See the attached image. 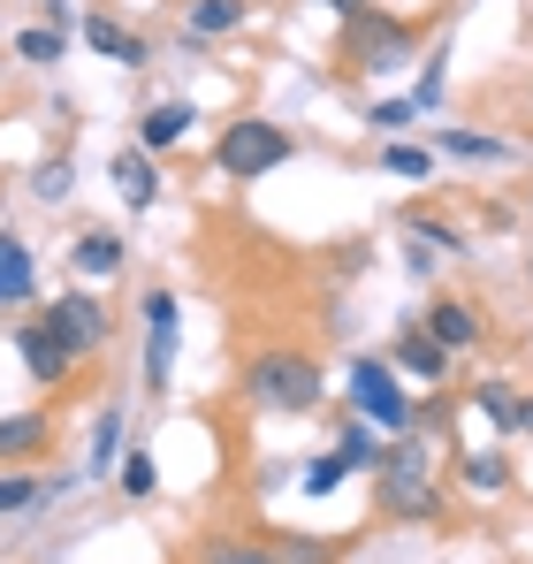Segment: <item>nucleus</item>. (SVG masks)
Wrapping results in <instances>:
<instances>
[{
    "label": "nucleus",
    "instance_id": "obj_1",
    "mask_svg": "<svg viewBox=\"0 0 533 564\" xmlns=\"http://www.w3.org/2000/svg\"><path fill=\"white\" fill-rule=\"evenodd\" d=\"M373 511L396 519V527L443 519V473H435V443H427L420 427H404V435L381 451V466H373Z\"/></svg>",
    "mask_w": 533,
    "mask_h": 564
},
{
    "label": "nucleus",
    "instance_id": "obj_2",
    "mask_svg": "<svg viewBox=\"0 0 533 564\" xmlns=\"http://www.w3.org/2000/svg\"><path fill=\"white\" fill-rule=\"evenodd\" d=\"M244 404H260V412H313L320 397H328V375H320V359L313 351H297V344H266L244 359Z\"/></svg>",
    "mask_w": 533,
    "mask_h": 564
},
{
    "label": "nucleus",
    "instance_id": "obj_3",
    "mask_svg": "<svg viewBox=\"0 0 533 564\" xmlns=\"http://www.w3.org/2000/svg\"><path fill=\"white\" fill-rule=\"evenodd\" d=\"M282 161H297V138H290L282 122H266V115H244V122H229V130L214 138V169H221L229 184H260Z\"/></svg>",
    "mask_w": 533,
    "mask_h": 564
},
{
    "label": "nucleus",
    "instance_id": "obj_4",
    "mask_svg": "<svg viewBox=\"0 0 533 564\" xmlns=\"http://www.w3.org/2000/svg\"><path fill=\"white\" fill-rule=\"evenodd\" d=\"M344 389H351V412H358V420L396 427V435L412 427V397H404V375H396V359H389V351H366V359H351Z\"/></svg>",
    "mask_w": 533,
    "mask_h": 564
},
{
    "label": "nucleus",
    "instance_id": "obj_5",
    "mask_svg": "<svg viewBox=\"0 0 533 564\" xmlns=\"http://www.w3.org/2000/svg\"><path fill=\"white\" fill-rule=\"evenodd\" d=\"M412 46H420V23H404V15H381V8H366V15H351L344 23V62H358V69H404L412 62Z\"/></svg>",
    "mask_w": 533,
    "mask_h": 564
},
{
    "label": "nucleus",
    "instance_id": "obj_6",
    "mask_svg": "<svg viewBox=\"0 0 533 564\" xmlns=\"http://www.w3.org/2000/svg\"><path fill=\"white\" fill-rule=\"evenodd\" d=\"M39 321L77 351V359H91V351H107V336H115V313L91 297V290H62L54 305H39Z\"/></svg>",
    "mask_w": 533,
    "mask_h": 564
},
{
    "label": "nucleus",
    "instance_id": "obj_7",
    "mask_svg": "<svg viewBox=\"0 0 533 564\" xmlns=\"http://www.w3.org/2000/svg\"><path fill=\"white\" fill-rule=\"evenodd\" d=\"M138 313H145V389L161 397L168 381H176V336H183V297L176 290H145L138 297Z\"/></svg>",
    "mask_w": 533,
    "mask_h": 564
},
{
    "label": "nucleus",
    "instance_id": "obj_8",
    "mask_svg": "<svg viewBox=\"0 0 533 564\" xmlns=\"http://www.w3.org/2000/svg\"><path fill=\"white\" fill-rule=\"evenodd\" d=\"M15 359H23V375L39 381V389H62V381L77 375V351L31 313V321H15Z\"/></svg>",
    "mask_w": 533,
    "mask_h": 564
},
{
    "label": "nucleus",
    "instance_id": "obj_9",
    "mask_svg": "<svg viewBox=\"0 0 533 564\" xmlns=\"http://www.w3.org/2000/svg\"><path fill=\"white\" fill-rule=\"evenodd\" d=\"M389 359H396V375H412V381H427V389H443V381H449V359H457V351L427 336V321H412V328H396Z\"/></svg>",
    "mask_w": 533,
    "mask_h": 564
},
{
    "label": "nucleus",
    "instance_id": "obj_10",
    "mask_svg": "<svg viewBox=\"0 0 533 564\" xmlns=\"http://www.w3.org/2000/svg\"><path fill=\"white\" fill-rule=\"evenodd\" d=\"M77 39H85V46L99 54V62H122V69H145V62H153V46H145L138 31H122V23H115L107 8L77 15Z\"/></svg>",
    "mask_w": 533,
    "mask_h": 564
},
{
    "label": "nucleus",
    "instance_id": "obj_11",
    "mask_svg": "<svg viewBox=\"0 0 533 564\" xmlns=\"http://www.w3.org/2000/svg\"><path fill=\"white\" fill-rule=\"evenodd\" d=\"M107 184H115V198H122L130 214H145V206L161 198V169H153V153H145V145H122V153L107 161Z\"/></svg>",
    "mask_w": 533,
    "mask_h": 564
},
{
    "label": "nucleus",
    "instance_id": "obj_12",
    "mask_svg": "<svg viewBox=\"0 0 533 564\" xmlns=\"http://www.w3.org/2000/svg\"><path fill=\"white\" fill-rule=\"evenodd\" d=\"M435 153H449V161H472V169H511L519 161V145L511 138H496V130H435Z\"/></svg>",
    "mask_w": 533,
    "mask_h": 564
},
{
    "label": "nucleus",
    "instance_id": "obj_13",
    "mask_svg": "<svg viewBox=\"0 0 533 564\" xmlns=\"http://www.w3.org/2000/svg\"><path fill=\"white\" fill-rule=\"evenodd\" d=\"M31 297H39V252L15 229H0V313L8 305H31Z\"/></svg>",
    "mask_w": 533,
    "mask_h": 564
},
{
    "label": "nucleus",
    "instance_id": "obj_14",
    "mask_svg": "<svg viewBox=\"0 0 533 564\" xmlns=\"http://www.w3.org/2000/svg\"><path fill=\"white\" fill-rule=\"evenodd\" d=\"M191 122H198L191 99H153V107L138 115V145H145V153H176L183 138H191Z\"/></svg>",
    "mask_w": 533,
    "mask_h": 564
},
{
    "label": "nucleus",
    "instance_id": "obj_15",
    "mask_svg": "<svg viewBox=\"0 0 533 564\" xmlns=\"http://www.w3.org/2000/svg\"><path fill=\"white\" fill-rule=\"evenodd\" d=\"M252 23V0H191L183 8V39L198 46V39H229V31H244Z\"/></svg>",
    "mask_w": 533,
    "mask_h": 564
},
{
    "label": "nucleus",
    "instance_id": "obj_16",
    "mask_svg": "<svg viewBox=\"0 0 533 564\" xmlns=\"http://www.w3.org/2000/svg\"><path fill=\"white\" fill-rule=\"evenodd\" d=\"M420 321H427V336H435V344H449V351H472V344H480V313H472L465 297H435Z\"/></svg>",
    "mask_w": 533,
    "mask_h": 564
},
{
    "label": "nucleus",
    "instance_id": "obj_17",
    "mask_svg": "<svg viewBox=\"0 0 533 564\" xmlns=\"http://www.w3.org/2000/svg\"><path fill=\"white\" fill-rule=\"evenodd\" d=\"M46 443H54L46 412H0V466H23V458H39Z\"/></svg>",
    "mask_w": 533,
    "mask_h": 564
},
{
    "label": "nucleus",
    "instance_id": "obj_18",
    "mask_svg": "<svg viewBox=\"0 0 533 564\" xmlns=\"http://www.w3.org/2000/svg\"><path fill=\"white\" fill-rule=\"evenodd\" d=\"M122 260H130V252H122V237H115V229H85V237L69 245V268H77V275H91V282L122 275Z\"/></svg>",
    "mask_w": 533,
    "mask_h": 564
},
{
    "label": "nucleus",
    "instance_id": "obj_19",
    "mask_svg": "<svg viewBox=\"0 0 533 564\" xmlns=\"http://www.w3.org/2000/svg\"><path fill=\"white\" fill-rule=\"evenodd\" d=\"M519 404H526V397H519V389H511L503 375H496V381H480V389H472V412H480V420H488L496 435H519Z\"/></svg>",
    "mask_w": 533,
    "mask_h": 564
},
{
    "label": "nucleus",
    "instance_id": "obj_20",
    "mask_svg": "<svg viewBox=\"0 0 533 564\" xmlns=\"http://www.w3.org/2000/svg\"><path fill=\"white\" fill-rule=\"evenodd\" d=\"M198 564H282V557H274V542H252V534H206Z\"/></svg>",
    "mask_w": 533,
    "mask_h": 564
},
{
    "label": "nucleus",
    "instance_id": "obj_21",
    "mask_svg": "<svg viewBox=\"0 0 533 564\" xmlns=\"http://www.w3.org/2000/svg\"><path fill=\"white\" fill-rule=\"evenodd\" d=\"M457 480H465L472 496H503V488H511V458H503V451H472V458H457Z\"/></svg>",
    "mask_w": 533,
    "mask_h": 564
},
{
    "label": "nucleus",
    "instance_id": "obj_22",
    "mask_svg": "<svg viewBox=\"0 0 533 564\" xmlns=\"http://www.w3.org/2000/svg\"><path fill=\"white\" fill-rule=\"evenodd\" d=\"M15 54H23L31 69H54V62H69V31H54V23H31V31H15Z\"/></svg>",
    "mask_w": 533,
    "mask_h": 564
},
{
    "label": "nucleus",
    "instance_id": "obj_23",
    "mask_svg": "<svg viewBox=\"0 0 533 564\" xmlns=\"http://www.w3.org/2000/svg\"><path fill=\"white\" fill-rule=\"evenodd\" d=\"M39 503H46V480H39V473H23V466L0 473V519H23V511H39Z\"/></svg>",
    "mask_w": 533,
    "mask_h": 564
},
{
    "label": "nucleus",
    "instance_id": "obj_24",
    "mask_svg": "<svg viewBox=\"0 0 533 564\" xmlns=\"http://www.w3.org/2000/svg\"><path fill=\"white\" fill-rule=\"evenodd\" d=\"M115 488H122L130 503L161 496V466H153V451H122V466H115Z\"/></svg>",
    "mask_w": 533,
    "mask_h": 564
},
{
    "label": "nucleus",
    "instance_id": "obj_25",
    "mask_svg": "<svg viewBox=\"0 0 533 564\" xmlns=\"http://www.w3.org/2000/svg\"><path fill=\"white\" fill-rule=\"evenodd\" d=\"M404 237H412V245H427V252H465V237L449 229L443 214H427V206H412V214H404Z\"/></svg>",
    "mask_w": 533,
    "mask_h": 564
},
{
    "label": "nucleus",
    "instance_id": "obj_26",
    "mask_svg": "<svg viewBox=\"0 0 533 564\" xmlns=\"http://www.w3.org/2000/svg\"><path fill=\"white\" fill-rule=\"evenodd\" d=\"M31 191H39L46 206H62V198L77 191V161H69V153H46V161L31 169Z\"/></svg>",
    "mask_w": 533,
    "mask_h": 564
},
{
    "label": "nucleus",
    "instance_id": "obj_27",
    "mask_svg": "<svg viewBox=\"0 0 533 564\" xmlns=\"http://www.w3.org/2000/svg\"><path fill=\"white\" fill-rule=\"evenodd\" d=\"M336 451L351 458V473H373V466H381V451H389V443H381V435H373L366 420H344V435H336Z\"/></svg>",
    "mask_w": 533,
    "mask_h": 564
},
{
    "label": "nucleus",
    "instance_id": "obj_28",
    "mask_svg": "<svg viewBox=\"0 0 533 564\" xmlns=\"http://www.w3.org/2000/svg\"><path fill=\"white\" fill-rule=\"evenodd\" d=\"M91 473H107V466H122V412L107 404L99 420H91V458H85Z\"/></svg>",
    "mask_w": 533,
    "mask_h": 564
},
{
    "label": "nucleus",
    "instance_id": "obj_29",
    "mask_svg": "<svg viewBox=\"0 0 533 564\" xmlns=\"http://www.w3.org/2000/svg\"><path fill=\"white\" fill-rule=\"evenodd\" d=\"M336 480H351V458L344 451H320V458H305V473H297L305 496H336Z\"/></svg>",
    "mask_w": 533,
    "mask_h": 564
},
{
    "label": "nucleus",
    "instance_id": "obj_30",
    "mask_svg": "<svg viewBox=\"0 0 533 564\" xmlns=\"http://www.w3.org/2000/svg\"><path fill=\"white\" fill-rule=\"evenodd\" d=\"M389 176H435V145H381Z\"/></svg>",
    "mask_w": 533,
    "mask_h": 564
},
{
    "label": "nucleus",
    "instance_id": "obj_31",
    "mask_svg": "<svg viewBox=\"0 0 533 564\" xmlns=\"http://www.w3.org/2000/svg\"><path fill=\"white\" fill-rule=\"evenodd\" d=\"M412 115H420V99H373V107H366V122H373L381 138H396V130H412Z\"/></svg>",
    "mask_w": 533,
    "mask_h": 564
},
{
    "label": "nucleus",
    "instance_id": "obj_32",
    "mask_svg": "<svg viewBox=\"0 0 533 564\" xmlns=\"http://www.w3.org/2000/svg\"><path fill=\"white\" fill-rule=\"evenodd\" d=\"M274 557H282V564H336V542H305V534H282V542H274Z\"/></svg>",
    "mask_w": 533,
    "mask_h": 564
},
{
    "label": "nucleus",
    "instance_id": "obj_33",
    "mask_svg": "<svg viewBox=\"0 0 533 564\" xmlns=\"http://www.w3.org/2000/svg\"><path fill=\"white\" fill-rule=\"evenodd\" d=\"M443 85H449V69H443V46H435V62H427V69H420V85H412V99H420V115H427V107L443 99Z\"/></svg>",
    "mask_w": 533,
    "mask_h": 564
},
{
    "label": "nucleus",
    "instance_id": "obj_34",
    "mask_svg": "<svg viewBox=\"0 0 533 564\" xmlns=\"http://www.w3.org/2000/svg\"><path fill=\"white\" fill-rule=\"evenodd\" d=\"M320 8H336V15H344V23H351V15H366V8H373V0H320Z\"/></svg>",
    "mask_w": 533,
    "mask_h": 564
},
{
    "label": "nucleus",
    "instance_id": "obj_35",
    "mask_svg": "<svg viewBox=\"0 0 533 564\" xmlns=\"http://www.w3.org/2000/svg\"><path fill=\"white\" fill-rule=\"evenodd\" d=\"M519 435H526V443H533V397H526V404H519Z\"/></svg>",
    "mask_w": 533,
    "mask_h": 564
},
{
    "label": "nucleus",
    "instance_id": "obj_36",
    "mask_svg": "<svg viewBox=\"0 0 533 564\" xmlns=\"http://www.w3.org/2000/svg\"><path fill=\"white\" fill-rule=\"evenodd\" d=\"M526 107H533V85H526Z\"/></svg>",
    "mask_w": 533,
    "mask_h": 564
}]
</instances>
